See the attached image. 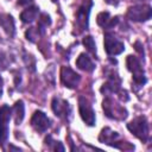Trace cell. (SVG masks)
Instances as JSON below:
<instances>
[{
  "label": "cell",
  "instance_id": "1",
  "mask_svg": "<svg viewBox=\"0 0 152 152\" xmlns=\"http://www.w3.org/2000/svg\"><path fill=\"white\" fill-rule=\"evenodd\" d=\"M126 64H127V69L132 72V77H133V84L137 87V89L141 88L146 82H147V78L145 76V71L142 69V65L140 63V61L135 57V56H127V59H126Z\"/></svg>",
  "mask_w": 152,
  "mask_h": 152
},
{
  "label": "cell",
  "instance_id": "2",
  "mask_svg": "<svg viewBox=\"0 0 152 152\" xmlns=\"http://www.w3.org/2000/svg\"><path fill=\"white\" fill-rule=\"evenodd\" d=\"M127 128L142 142H146L150 138L148 122L145 116H138L127 124Z\"/></svg>",
  "mask_w": 152,
  "mask_h": 152
},
{
  "label": "cell",
  "instance_id": "3",
  "mask_svg": "<svg viewBox=\"0 0 152 152\" xmlns=\"http://www.w3.org/2000/svg\"><path fill=\"white\" fill-rule=\"evenodd\" d=\"M102 108L104 110L106 116L110 118V119H115V120H125L127 118V110L125 107H122L121 104L116 103L113 99L110 97H106L102 102Z\"/></svg>",
  "mask_w": 152,
  "mask_h": 152
},
{
  "label": "cell",
  "instance_id": "4",
  "mask_svg": "<svg viewBox=\"0 0 152 152\" xmlns=\"http://www.w3.org/2000/svg\"><path fill=\"white\" fill-rule=\"evenodd\" d=\"M152 15V10L150 5H134L132 7L128 8L127 11V17L128 19L133 20V21H147Z\"/></svg>",
  "mask_w": 152,
  "mask_h": 152
},
{
  "label": "cell",
  "instance_id": "5",
  "mask_svg": "<svg viewBox=\"0 0 152 152\" xmlns=\"http://www.w3.org/2000/svg\"><path fill=\"white\" fill-rule=\"evenodd\" d=\"M12 109L4 104L0 107V145L5 144V141L8 138V124L11 120Z\"/></svg>",
  "mask_w": 152,
  "mask_h": 152
},
{
  "label": "cell",
  "instance_id": "6",
  "mask_svg": "<svg viewBox=\"0 0 152 152\" xmlns=\"http://www.w3.org/2000/svg\"><path fill=\"white\" fill-rule=\"evenodd\" d=\"M91 6H93L91 0H83L82 5L78 7V10L76 12V23H77V26L80 27L81 31L88 28L89 13H90Z\"/></svg>",
  "mask_w": 152,
  "mask_h": 152
},
{
  "label": "cell",
  "instance_id": "7",
  "mask_svg": "<svg viewBox=\"0 0 152 152\" xmlns=\"http://www.w3.org/2000/svg\"><path fill=\"white\" fill-rule=\"evenodd\" d=\"M78 110H80V115L82 118V120L88 125V126H94L96 118H95V112L91 108V104L87 101V99L84 97H80L78 99Z\"/></svg>",
  "mask_w": 152,
  "mask_h": 152
},
{
  "label": "cell",
  "instance_id": "8",
  "mask_svg": "<svg viewBox=\"0 0 152 152\" xmlns=\"http://www.w3.org/2000/svg\"><path fill=\"white\" fill-rule=\"evenodd\" d=\"M51 107H52V110H53L55 115L58 116L59 119H63V120H66V121L70 119L71 107L65 100H63L61 97H53Z\"/></svg>",
  "mask_w": 152,
  "mask_h": 152
},
{
  "label": "cell",
  "instance_id": "9",
  "mask_svg": "<svg viewBox=\"0 0 152 152\" xmlns=\"http://www.w3.org/2000/svg\"><path fill=\"white\" fill-rule=\"evenodd\" d=\"M104 49L108 55L115 56V55H120L125 50V45L113 33H106L104 34Z\"/></svg>",
  "mask_w": 152,
  "mask_h": 152
},
{
  "label": "cell",
  "instance_id": "10",
  "mask_svg": "<svg viewBox=\"0 0 152 152\" xmlns=\"http://www.w3.org/2000/svg\"><path fill=\"white\" fill-rule=\"evenodd\" d=\"M61 81H62L64 87L74 89L78 86V83L81 81V76L77 72H75L72 69H70L69 66H62V69H61Z\"/></svg>",
  "mask_w": 152,
  "mask_h": 152
},
{
  "label": "cell",
  "instance_id": "11",
  "mask_svg": "<svg viewBox=\"0 0 152 152\" xmlns=\"http://www.w3.org/2000/svg\"><path fill=\"white\" fill-rule=\"evenodd\" d=\"M31 126L39 133L45 132L50 127V119L42 110H36L31 118Z\"/></svg>",
  "mask_w": 152,
  "mask_h": 152
},
{
  "label": "cell",
  "instance_id": "12",
  "mask_svg": "<svg viewBox=\"0 0 152 152\" xmlns=\"http://www.w3.org/2000/svg\"><path fill=\"white\" fill-rule=\"evenodd\" d=\"M120 89H121L120 77L116 74H112V75H109L107 82L103 83V86L101 87V93L104 95H109L112 93H119Z\"/></svg>",
  "mask_w": 152,
  "mask_h": 152
},
{
  "label": "cell",
  "instance_id": "13",
  "mask_svg": "<svg viewBox=\"0 0 152 152\" xmlns=\"http://www.w3.org/2000/svg\"><path fill=\"white\" fill-rule=\"evenodd\" d=\"M96 21H97L99 26H101V27H103L106 30H112L119 23V17L112 18L109 12H101V13L97 14Z\"/></svg>",
  "mask_w": 152,
  "mask_h": 152
},
{
  "label": "cell",
  "instance_id": "14",
  "mask_svg": "<svg viewBox=\"0 0 152 152\" xmlns=\"http://www.w3.org/2000/svg\"><path fill=\"white\" fill-rule=\"evenodd\" d=\"M119 139V133L118 132H114L112 131L109 127H106L101 131L100 135H99V141L100 142H103L106 145H109V146H116V140Z\"/></svg>",
  "mask_w": 152,
  "mask_h": 152
},
{
  "label": "cell",
  "instance_id": "15",
  "mask_svg": "<svg viewBox=\"0 0 152 152\" xmlns=\"http://www.w3.org/2000/svg\"><path fill=\"white\" fill-rule=\"evenodd\" d=\"M0 25L10 37L14 36L15 25H14V19L11 14H0Z\"/></svg>",
  "mask_w": 152,
  "mask_h": 152
},
{
  "label": "cell",
  "instance_id": "16",
  "mask_svg": "<svg viewBox=\"0 0 152 152\" xmlns=\"http://www.w3.org/2000/svg\"><path fill=\"white\" fill-rule=\"evenodd\" d=\"M76 66L83 71L87 72H91L95 69V64L93 63V61L90 59V57L86 53H81L77 59H76Z\"/></svg>",
  "mask_w": 152,
  "mask_h": 152
},
{
  "label": "cell",
  "instance_id": "17",
  "mask_svg": "<svg viewBox=\"0 0 152 152\" xmlns=\"http://www.w3.org/2000/svg\"><path fill=\"white\" fill-rule=\"evenodd\" d=\"M38 13H39V8L37 6H30V7H27L26 10H24L21 12L20 19H21L23 23H27L28 24V23H32V21L36 20Z\"/></svg>",
  "mask_w": 152,
  "mask_h": 152
},
{
  "label": "cell",
  "instance_id": "18",
  "mask_svg": "<svg viewBox=\"0 0 152 152\" xmlns=\"http://www.w3.org/2000/svg\"><path fill=\"white\" fill-rule=\"evenodd\" d=\"M12 113H13V116H14L15 125L21 124V121L24 120V116H25V106H24V102L21 100H18L14 103V106L12 108Z\"/></svg>",
  "mask_w": 152,
  "mask_h": 152
},
{
  "label": "cell",
  "instance_id": "19",
  "mask_svg": "<svg viewBox=\"0 0 152 152\" xmlns=\"http://www.w3.org/2000/svg\"><path fill=\"white\" fill-rule=\"evenodd\" d=\"M42 33H43V32H42L38 27H30V28L25 32V37H26V39L30 40L31 43H36Z\"/></svg>",
  "mask_w": 152,
  "mask_h": 152
},
{
  "label": "cell",
  "instance_id": "20",
  "mask_svg": "<svg viewBox=\"0 0 152 152\" xmlns=\"http://www.w3.org/2000/svg\"><path fill=\"white\" fill-rule=\"evenodd\" d=\"M51 24V19H50V15H48L46 13H42L39 19H38V28L44 32L45 27H48L49 25Z\"/></svg>",
  "mask_w": 152,
  "mask_h": 152
},
{
  "label": "cell",
  "instance_id": "21",
  "mask_svg": "<svg viewBox=\"0 0 152 152\" xmlns=\"http://www.w3.org/2000/svg\"><path fill=\"white\" fill-rule=\"evenodd\" d=\"M83 45L87 48V50L90 53L96 55V45H95V42H94L91 36H87V37L83 38Z\"/></svg>",
  "mask_w": 152,
  "mask_h": 152
},
{
  "label": "cell",
  "instance_id": "22",
  "mask_svg": "<svg viewBox=\"0 0 152 152\" xmlns=\"http://www.w3.org/2000/svg\"><path fill=\"white\" fill-rule=\"evenodd\" d=\"M45 142L46 144H49V146L50 145H52V150H55V151H64L65 148H64V146L59 142V141H55V140H52V138H51V135H48L46 138H45Z\"/></svg>",
  "mask_w": 152,
  "mask_h": 152
},
{
  "label": "cell",
  "instance_id": "23",
  "mask_svg": "<svg viewBox=\"0 0 152 152\" xmlns=\"http://www.w3.org/2000/svg\"><path fill=\"white\" fill-rule=\"evenodd\" d=\"M8 64H10V61H8L6 52L0 50V70H6Z\"/></svg>",
  "mask_w": 152,
  "mask_h": 152
},
{
  "label": "cell",
  "instance_id": "24",
  "mask_svg": "<svg viewBox=\"0 0 152 152\" xmlns=\"http://www.w3.org/2000/svg\"><path fill=\"white\" fill-rule=\"evenodd\" d=\"M32 2H33V0H18V5H20V6H27Z\"/></svg>",
  "mask_w": 152,
  "mask_h": 152
},
{
  "label": "cell",
  "instance_id": "25",
  "mask_svg": "<svg viewBox=\"0 0 152 152\" xmlns=\"http://www.w3.org/2000/svg\"><path fill=\"white\" fill-rule=\"evenodd\" d=\"M134 46H135V50H137V51H139L140 53H142V55H144V49H140V48H141L140 42H137V43L134 44Z\"/></svg>",
  "mask_w": 152,
  "mask_h": 152
},
{
  "label": "cell",
  "instance_id": "26",
  "mask_svg": "<svg viewBox=\"0 0 152 152\" xmlns=\"http://www.w3.org/2000/svg\"><path fill=\"white\" fill-rule=\"evenodd\" d=\"M104 1H106L107 4H109V5H114V6H115V5H118L121 0H104Z\"/></svg>",
  "mask_w": 152,
  "mask_h": 152
},
{
  "label": "cell",
  "instance_id": "27",
  "mask_svg": "<svg viewBox=\"0 0 152 152\" xmlns=\"http://www.w3.org/2000/svg\"><path fill=\"white\" fill-rule=\"evenodd\" d=\"M2 87H4V80H2V77L0 76V99H1V96H2Z\"/></svg>",
  "mask_w": 152,
  "mask_h": 152
},
{
  "label": "cell",
  "instance_id": "28",
  "mask_svg": "<svg viewBox=\"0 0 152 152\" xmlns=\"http://www.w3.org/2000/svg\"><path fill=\"white\" fill-rule=\"evenodd\" d=\"M53 1H56V0H53Z\"/></svg>",
  "mask_w": 152,
  "mask_h": 152
}]
</instances>
